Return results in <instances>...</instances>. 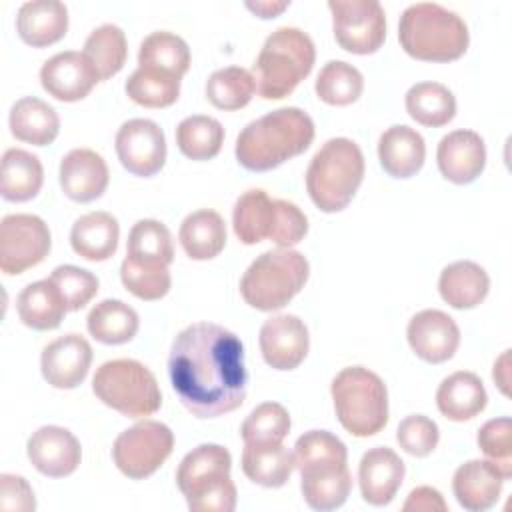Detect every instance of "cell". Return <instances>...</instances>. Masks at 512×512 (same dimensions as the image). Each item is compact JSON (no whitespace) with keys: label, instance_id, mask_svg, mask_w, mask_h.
I'll return each instance as SVG.
<instances>
[{"label":"cell","instance_id":"6da1fadb","mask_svg":"<svg viewBox=\"0 0 512 512\" xmlns=\"http://www.w3.org/2000/svg\"><path fill=\"white\" fill-rule=\"evenodd\" d=\"M168 374L180 402L198 418L234 412L246 398L244 346L234 332L212 322H196L178 332Z\"/></svg>","mask_w":512,"mask_h":512},{"label":"cell","instance_id":"4dcf8cb0","mask_svg":"<svg viewBox=\"0 0 512 512\" xmlns=\"http://www.w3.org/2000/svg\"><path fill=\"white\" fill-rule=\"evenodd\" d=\"M276 218V200H272L264 190L252 188L238 196L232 210L234 234L242 244H258L270 240Z\"/></svg>","mask_w":512,"mask_h":512},{"label":"cell","instance_id":"30bf717a","mask_svg":"<svg viewBox=\"0 0 512 512\" xmlns=\"http://www.w3.org/2000/svg\"><path fill=\"white\" fill-rule=\"evenodd\" d=\"M172 448L174 434L166 424L142 420L118 434L112 446V458L124 476L142 480L152 476L166 462Z\"/></svg>","mask_w":512,"mask_h":512},{"label":"cell","instance_id":"83f0119b","mask_svg":"<svg viewBox=\"0 0 512 512\" xmlns=\"http://www.w3.org/2000/svg\"><path fill=\"white\" fill-rule=\"evenodd\" d=\"M438 290L446 304L458 310H468L476 308L488 296L490 278L480 264L458 260L440 272Z\"/></svg>","mask_w":512,"mask_h":512},{"label":"cell","instance_id":"b9f144b4","mask_svg":"<svg viewBox=\"0 0 512 512\" xmlns=\"http://www.w3.org/2000/svg\"><path fill=\"white\" fill-rule=\"evenodd\" d=\"M124 90L130 100L144 108H166L180 96V78L138 66L126 80Z\"/></svg>","mask_w":512,"mask_h":512},{"label":"cell","instance_id":"9a60e30c","mask_svg":"<svg viewBox=\"0 0 512 512\" xmlns=\"http://www.w3.org/2000/svg\"><path fill=\"white\" fill-rule=\"evenodd\" d=\"M408 344L418 358L442 364L454 356L460 344V328L442 310H422L408 322Z\"/></svg>","mask_w":512,"mask_h":512},{"label":"cell","instance_id":"bcb514c9","mask_svg":"<svg viewBox=\"0 0 512 512\" xmlns=\"http://www.w3.org/2000/svg\"><path fill=\"white\" fill-rule=\"evenodd\" d=\"M120 280L124 288L140 300H160L168 294L172 278L168 266L140 264L124 258L120 266Z\"/></svg>","mask_w":512,"mask_h":512},{"label":"cell","instance_id":"f35d334b","mask_svg":"<svg viewBox=\"0 0 512 512\" xmlns=\"http://www.w3.org/2000/svg\"><path fill=\"white\" fill-rule=\"evenodd\" d=\"M126 258L140 264L170 266L174 260L170 230L162 222L152 218L138 220L128 234Z\"/></svg>","mask_w":512,"mask_h":512},{"label":"cell","instance_id":"44dd1931","mask_svg":"<svg viewBox=\"0 0 512 512\" xmlns=\"http://www.w3.org/2000/svg\"><path fill=\"white\" fill-rule=\"evenodd\" d=\"M406 466L402 458L386 446L368 450L358 466L362 498L372 506H386L402 486Z\"/></svg>","mask_w":512,"mask_h":512},{"label":"cell","instance_id":"7dc6e473","mask_svg":"<svg viewBox=\"0 0 512 512\" xmlns=\"http://www.w3.org/2000/svg\"><path fill=\"white\" fill-rule=\"evenodd\" d=\"M50 280L60 290L68 310L84 308L98 292V278L84 268L64 264L52 270Z\"/></svg>","mask_w":512,"mask_h":512},{"label":"cell","instance_id":"60d3db41","mask_svg":"<svg viewBox=\"0 0 512 512\" xmlns=\"http://www.w3.org/2000/svg\"><path fill=\"white\" fill-rule=\"evenodd\" d=\"M256 84L252 72L240 66H226L210 74L206 98L218 110H240L254 96Z\"/></svg>","mask_w":512,"mask_h":512},{"label":"cell","instance_id":"816d5d0a","mask_svg":"<svg viewBox=\"0 0 512 512\" xmlns=\"http://www.w3.org/2000/svg\"><path fill=\"white\" fill-rule=\"evenodd\" d=\"M0 508L16 512H32L36 508L34 492L24 476L2 474L0 476Z\"/></svg>","mask_w":512,"mask_h":512},{"label":"cell","instance_id":"603a6c76","mask_svg":"<svg viewBox=\"0 0 512 512\" xmlns=\"http://www.w3.org/2000/svg\"><path fill=\"white\" fill-rule=\"evenodd\" d=\"M16 30L24 44L44 48L64 38L68 30V10L58 0H32L18 8Z\"/></svg>","mask_w":512,"mask_h":512},{"label":"cell","instance_id":"d4e9b609","mask_svg":"<svg viewBox=\"0 0 512 512\" xmlns=\"http://www.w3.org/2000/svg\"><path fill=\"white\" fill-rule=\"evenodd\" d=\"M426 158L424 138L410 126L396 124L382 132L378 140V160L392 178L414 176Z\"/></svg>","mask_w":512,"mask_h":512},{"label":"cell","instance_id":"f1b7e54d","mask_svg":"<svg viewBox=\"0 0 512 512\" xmlns=\"http://www.w3.org/2000/svg\"><path fill=\"white\" fill-rule=\"evenodd\" d=\"M10 132L16 140L34 144V146H48L56 140L60 132V118L56 110L36 98L26 96L14 102L10 110Z\"/></svg>","mask_w":512,"mask_h":512},{"label":"cell","instance_id":"c3c4849f","mask_svg":"<svg viewBox=\"0 0 512 512\" xmlns=\"http://www.w3.org/2000/svg\"><path fill=\"white\" fill-rule=\"evenodd\" d=\"M480 450L494 462L504 478L512 476V420L508 416L492 418L478 430Z\"/></svg>","mask_w":512,"mask_h":512},{"label":"cell","instance_id":"484cf974","mask_svg":"<svg viewBox=\"0 0 512 512\" xmlns=\"http://www.w3.org/2000/svg\"><path fill=\"white\" fill-rule=\"evenodd\" d=\"M488 402L486 388L474 372H454L442 380L436 392L440 414L454 422H464L478 416Z\"/></svg>","mask_w":512,"mask_h":512},{"label":"cell","instance_id":"2e32d148","mask_svg":"<svg viewBox=\"0 0 512 512\" xmlns=\"http://www.w3.org/2000/svg\"><path fill=\"white\" fill-rule=\"evenodd\" d=\"M92 364V348L80 334H66L52 340L40 358L44 380L60 390L76 388L88 376Z\"/></svg>","mask_w":512,"mask_h":512},{"label":"cell","instance_id":"db71d44e","mask_svg":"<svg viewBox=\"0 0 512 512\" xmlns=\"http://www.w3.org/2000/svg\"><path fill=\"white\" fill-rule=\"evenodd\" d=\"M290 6L288 0H256V2H246V8L254 12L258 18H276L280 12H284Z\"/></svg>","mask_w":512,"mask_h":512},{"label":"cell","instance_id":"4fadbf2b","mask_svg":"<svg viewBox=\"0 0 512 512\" xmlns=\"http://www.w3.org/2000/svg\"><path fill=\"white\" fill-rule=\"evenodd\" d=\"M120 164L134 176H154L166 162V138L162 128L146 118L124 122L116 132Z\"/></svg>","mask_w":512,"mask_h":512},{"label":"cell","instance_id":"f907efd6","mask_svg":"<svg viewBox=\"0 0 512 512\" xmlns=\"http://www.w3.org/2000/svg\"><path fill=\"white\" fill-rule=\"evenodd\" d=\"M308 232V218L306 214L288 200H276V218L274 228L270 234V242L278 244L280 248H290L298 244Z\"/></svg>","mask_w":512,"mask_h":512},{"label":"cell","instance_id":"cb8c5ba5","mask_svg":"<svg viewBox=\"0 0 512 512\" xmlns=\"http://www.w3.org/2000/svg\"><path fill=\"white\" fill-rule=\"evenodd\" d=\"M346 444L328 430L304 432L294 444V468L300 478L330 474L348 468Z\"/></svg>","mask_w":512,"mask_h":512},{"label":"cell","instance_id":"681fc988","mask_svg":"<svg viewBox=\"0 0 512 512\" xmlns=\"http://www.w3.org/2000/svg\"><path fill=\"white\" fill-rule=\"evenodd\" d=\"M396 440L404 452L416 458L428 456L440 440V430L434 420L422 414L406 416L396 428Z\"/></svg>","mask_w":512,"mask_h":512},{"label":"cell","instance_id":"7bdbcfd3","mask_svg":"<svg viewBox=\"0 0 512 512\" xmlns=\"http://www.w3.org/2000/svg\"><path fill=\"white\" fill-rule=\"evenodd\" d=\"M314 88L322 102L330 106H348L360 98L364 90V78L352 64L330 60L320 70Z\"/></svg>","mask_w":512,"mask_h":512},{"label":"cell","instance_id":"ac0fdd59","mask_svg":"<svg viewBox=\"0 0 512 512\" xmlns=\"http://www.w3.org/2000/svg\"><path fill=\"white\" fill-rule=\"evenodd\" d=\"M40 82L52 98L60 102H76L86 98L100 78L84 54L66 50L44 62Z\"/></svg>","mask_w":512,"mask_h":512},{"label":"cell","instance_id":"e0dca14e","mask_svg":"<svg viewBox=\"0 0 512 512\" xmlns=\"http://www.w3.org/2000/svg\"><path fill=\"white\" fill-rule=\"evenodd\" d=\"M26 454L40 474L64 478L78 468L82 448L70 430L62 426H42L28 438Z\"/></svg>","mask_w":512,"mask_h":512},{"label":"cell","instance_id":"f5cc1de1","mask_svg":"<svg viewBox=\"0 0 512 512\" xmlns=\"http://www.w3.org/2000/svg\"><path fill=\"white\" fill-rule=\"evenodd\" d=\"M446 508L448 506H446L442 494L436 488H432V486H418V488H414L408 494V500L402 506L404 512H410V510H414V512H434V510L444 512Z\"/></svg>","mask_w":512,"mask_h":512},{"label":"cell","instance_id":"11a10c76","mask_svg":"<svg viewBox=\"0 0 512 512\" xmlns=\"http://www.w3.org/2000/svg\"><path fill=\"white\" fill-rule=\"evenodd\" d=\"M510 350H504L502 352V356L494 362V370H492V378H494V382H496V386L500 388V392L502 394H510V388H508V384H510Z\"/></svg>","mask_w":512,"mask_h":512},{"label":"cell","instance_id":"7a4b0ae2","mask_svg":"<svg viewBox=\"0 0 512 512\" xmlns=\"http://www.w3.org/2000/svg\"><path fill=\"white\" fill-rule=\"evenodd\" d=\"M312 140V118L296 106H286L246 124L236 138L234 152L246 170L266 172L306 152Z\"/></svg>","mask_w":512,"mask_h":512},{"label":"cell","instance_id":"ab89813d","mask_svg":"<svg viewBox=\"0 0 512 512\" xmlns=\"http://www.w3.org/2000/svg\"><path fill=\"white\" fill-rule=\"evenodd\" d=\"M224 142V128L212 116L194 114L176 126V144L190 160L214 158Z\"/></svg>","mask_w":512,"mask_h":512},{"label":"cell","instance_id":"3957f363","mask_svg":"<svg viewBox=\"0 0 512 512\" xmlns=\"http://www.w3.org/2000/svg\"><path fill=\"white\" fill-rule=\"evenodd\" d=\"M398 40L416 60L450 62L468 50L470 34L456 12L434 2H418L402 12Z\"/></svg>","mask_w":512,"mask_h":512},{"label":"cell","instance_id":"f6af8a7d","mask_svg":"<svg viewBox=\"0 0 512 512\" xmlns=\"http://www.w3.org/2000/svg\"><path fill=\"white\" fill-rule=\"evenodd\" d=\"M300 480H302L300 488L306 504L312 510H320V512L340 508L346 502L352 488V476L348 468L330 472V474L308 476Z\"/></svg>","mask_w":512,"mask_h":512},{"label":"cell","instance_id":"ba28073f","mask_svg":"<svg viewBox=\"0 0 512 512\" xmlns=\"http://www.w3.org/2000/svg\"><path fill=\"white\" fill-rule=\"evenodd\" d=\"M330 392L336 418L352 436H374L386 426L388 392L376 372L364 366H348L336 374Z\"/></svg>","mask_w":512,"mask_h":512},{"label":"cell","instance_id":"5bb4252c","mask_svg":"<svg viewBox=\"0 0 512 512\" xmlns=\"http://www.w3.org/2000/svg\"><path fill=\"white\" fill-rule=\"evenodd\" d=\"M308 348V328L294 314L272 316L260 328L262 358L274 370L298 368L304 362Z\"/></svg>","mask_w":512,"mask_h":512},{"label":"cell","instance_id":"277c9868","mask_svg":"<svg viewBox=\"0 0 512 512\" xmlns=\"http://www.w3.org/2000/svg\"><path fill=\"white\" fill-rule=\"evenodd\" d=\"M314 60L316 48L306 32L290 26L274 30L252 64L256 92L264 100L286 98L312 72Z\"/></svg>","mask_w":512,"mask_h":512},{"label":"cell","instance_id":"e575fe53","mask_svg":"<svg viewBox=\"0 0 512 512\" xmlns=\"http://www.w3.org/2000/svg\"><path fill=\"white\" fill-rule=\"evenodd\" d=\"M86 326L90 336L102 344H124L136 336L140 320L132 306L108 298L90 310Z\"/></svg>","mask_w":512,"mask_h":512},{"label":"cell","instance_id":"74e56055","mask_svg":"<svg viewBox=\"0 0 512 512\" xmlns=\"http://www.w3.org/2000/svg\"><path fill=\"white\" fill-rule=\"evenodd\" d=\"M82 54L92 64L100 80L112 78L124 68L128 56V44L122 28L116 24L98 26L86 38Z\"/></svg>","mask_w":512,"mask_h":512},{"label":"cell","instance_id":"8992f818","mask_svg":"<svg viewBox=\"0 0 512 512\" xmlns=\"http://www.w3.org/2000/svg\"><path fill=\"white\" fill-rule=\"evenodd\" d=\"M364 178V156L350 138H330L310 160L306 190L322 212H340Z\"/></svg>","mask_w":512,"mask_h":512},{"label":"cell","instance_id":"7402d4cb","mask_svg":"<svg viewBox=\"0 0 512 512\" xmlns=\"http://www.w3.org/2000/svg\"><path fill=\"white\" fill-rule=\"evenodd\" d=\"M504 480V474L494 462L468 460L456 468L452 490L464 510L484 512L498 502Z\"/></svg>","mask_w":512,"mask_h":512},{"label":"cell","instance_id":"4316f807","mask_svg":"<svg viewBox=\"0 0 512 512\" xmlns=\"http://www.w3.org/2000/svg\"><path fill=\"white\" fill-rule=\"evenodd\" d=\"M118 238V220L102 210L80 216L70 230L72 250L90 262H104L112 258L118 248Z\"/></svg>","mask_w":512,"mask_h":512},{"label":"cell","instance_id":"d6a6232c","mask_svg":"<svg viewBox=\"0 0 512 512\" xmlns=\"http://www.w3.org/2000/svg\"><path fill=\"white\" fill-rule=\"evenodd\" d=\"M178 240L188 258L210 260L226 246V224L216 210H196L182 220Z\"/></svg>","mask_w":512,"mask_h":512},{"label":"cell","instance_id":"ee69618b","mask_svg":"<svg viewBox=\"0 0 512 512\" xmlns=\"http://www.w3.org/2000/svg\"><path fill=\"white\" fill-rule=\"evenodd\" d=\"M290 432L288 410L278 402L256 406L242 422L240 436L244 444H278Z\"/></svg>","mask_w":512,"mask_h":512},{"label":"cell","instance_id":"836d02e7","mask_svg":"<svg viewBox=\"0 0 512 512\" xmlns=\"http://www.w3.org/2000/svg\"><path fill=\"white\" fill-rule=\"evenodd\" d=\"M294 454L278 444H246L242 452V472L248 480L264 488H280L290 480Z\"/></svg>","mask_w":512,"mask_h":512},{"label":"cell","instance_id":"d6986e66","mask_svg":"<svg viewBox=\"0 0 512 512\" xmlns=\"http://www.w3.org/2000/svg\"><path fill=\"white\" fill-rule=\"evenodd\" d=\"M440 174L454 184L474 182L486 166V146L474 130L446 134L436 150Z\"/></svg>","mask_w":512,"mask_h":512},{"label":"cell","instance_id":"8d00e7d4","mask_svg":"<svg viewBox=\"0 0 512 512\" xmlns=\"http://www.w3.org/2000/svg\"><path fill=\"white\" fill-rule=\"evenodd\" d=\"M138 66L182 78L190 68V48L172 32H152L140 44Z\"/></svg>","mask_w":512,"mask_h":512},{"label":"cell","instance_id":"1f68e13d","mask_svg":"<svg viewBox=\"0 0 512 512\" xmlns=\"http://www.w3.org/2000/svg\"><path fill=\"white\" fill-rule=\"evenodd\" d=\"M44 182V170L38 156L22 150L10 148L2 156L0 168V194L8 202L32 200Z\"/></svg>","mask_w":512,"mask_h":512},{"label":"cell","instance_id":"7c38bea8","mask_svg":"<svg viewBox=\"0 0 512 512\" xmlns=\"http://www.w3.org/2000/svg\"><path fill=\"white\" fill-rule=\"evenodd\" d=\"M48 224L34 214H8L0 222V270L8 276L40 264L50 252Z\"/></svg>","mask_w":512,"mask_h":512},{"label":"cell","instance_id":"d590c367","mask_svg":"<svg viewBox=\"0 0 512 512\" xmlns=\"http://www.w3.org/2000/svg\"><path fill=\"white\" fill-rule=\"evenodd\" d=\"M406 110L418 124L438 128L454 118L456 98L440 82H418L406 92Z\"/></svg>","mask_w":512,"mask_h":512},{"label":"cell","instance_id":"ffe728a7","mask_svg":"<svg viewBox=\"0 0 512 512\" xmlns=\"http://www.w3.org/2000/svg\"><path fill=\"white\" fill-rule=\"evenodd\" d=\"M62 192L80 204L100 198L108 186V166L104 158L90 148H74L60 162Z\"/></svg>","mask_w":512,"mask_h":512},{"label":"cell","instance_id":"f546056e","mask_svg":"<svg viewBox=\"0 0 512 512\" xmlns=\"http://www.w3.org/2000/svg\"><path fill=\"white\" fill-rule=\"evenodd\" d=\"M16 310L22 324L32 330H54L68 312L60 290L50 278L28 284L16 298Z\"/></svg>","mask_w":512,"mask_h":512},{"label":"cell","instance_id":"8fae6325","mask_svg":"<svg viewBox=\"0 0 512 512\" xmlns=\"http://www.w3.org/2000/svg\"><path fill=\"white\" fill-rule=\"evenodd\" d=\"M334 38L346 52L374 54L386 38V14L376 0H330Z\"/></svg>","mask_w":512,"mask_h":512},{"label":"cell","instance_id":"52a82bcc","mask_svg":"<svg viewBox=\"0 0 512 512\" xmlns=\"http://www.w3.org/2000/svg\"><path fill=\"white\" fill-rule=\"evenodd\" d=\"M308 274V260L298 250H266L244 272L240 294L256 310H280L304 288Z\"/></svg>","mask_w":512,"mask_h":512},{"label":"cell","instance_id":"5b68a950","mask_svg":"<svg viewBox=\"0 0 512 512\" xmlns=\"http://www.w3.org/2000/svg\"><path fill=\"white\" fill-rule=\"evenodd\" d=\"M232 456L220 444H200L188 452L178 470L176 484L194 512H232L236 486L230 478Z\"/></svg>","mask_w":512,"mask_h":512},{"label":"cell","instance_id":"9c48e42d","mask_svg":"<svg viewBox=\"0 0 512 512\" xmlns=\"http://www.w3.org/2000/svg\"><path fill=\"white\" fill-rule=\"evenodd\" d=\"M92 390L102 404L128 418L150 416L162 406V392L154 374L132 358L104 362L92 378Z\"/></svg>","mask_w":512,"mask_h":512}]
</instances>
